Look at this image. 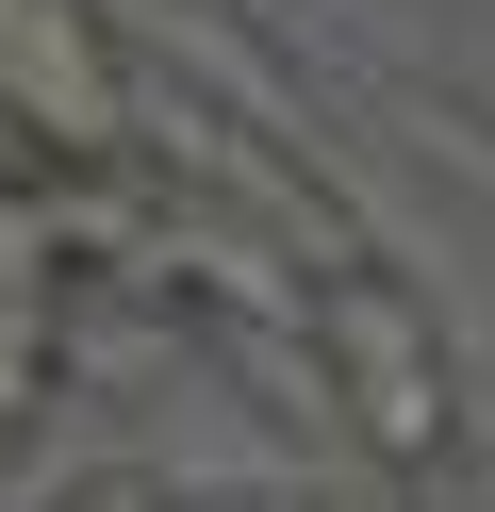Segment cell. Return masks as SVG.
I'll return each mask as SVG.
<instances>
[{"instance_id": "7a4b0ae2", "label": "cell", "mask_w": 495, "mask_h": 512, "mask_svg": "<svg viewBox=\"0 0 495 512\" xmlns=\"http://www.w3.org/2000/svg\"><path fill=\"white\" fill-rule=\"evenodd\" d=\"M50 380H66V314L0 298V430H17V413H50Z\"/></svg>"}, {"instance_id": "3957f363", "label": "cell", "mask_w": 495, "mask_h": 512, "mask_svg": "<svg viewBox=\"0 0 495 512\" xmlns=\"http://www.w3.org/2000/svg\"><path fill=\"white\" fill-rule=\"evenodd\" d=\"M50 512H165V496H149V479H132V463H99V479H66Z\"/></svg>"}, {"instance_id": "6da1fadb", "label": "cell", "mask_w": 495, "mask_h": 512, "mask_svg": "<svg viewBox=\"0 0 495 512\" xmlns=\"http://www.w3.org/2000/svg\"><path fill=\"white\" fill-rule=\"evenodd\" d=\"M314 380H330V413H347L380 463H446L462 446V380H446V331H429V298L396 265H363V248H330L314 265Z\"/></svg>"}]
</instances>
